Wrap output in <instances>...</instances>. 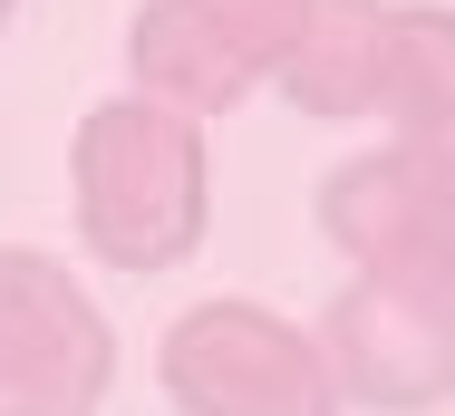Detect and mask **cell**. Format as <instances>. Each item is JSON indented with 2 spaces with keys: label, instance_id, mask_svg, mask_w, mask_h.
<instances>
[{
  "label": "cell",
  "instance_id": "6da1fadb",
  "mask_svg": "<svg viewBox=\"0 0 455 416\" xmlns=\"http://www.w3.org/2000/svg\"><path fill=\"white\" fill-rule=\"evenodd\" d=\"M213 165L194 116L165 97H116L78 126V243L107 271H175L204 243Z\"/></svg>",
  "mask_w": 455,
  "mask_h": 416
},
{
  "label": "cell",
  "instance_id": "7a4b0ae2",
  "mask_svg": "<svg viewBox=\"0 0 455 416\" xmlns=\"http://www.w3.org/2000/svg\"><path fill=\"white\" fill-rule=\"evenodd\" d=\"M156 378L175 416H339L320 339L262 300H194L156 339Z\"/></svg>",
  "mask_w": 455,
  "mask_h": 416
},
{
  "label": "cell",
  "instance_id": "3957f363",
  "mask_svg": "<svg viewBox=\"0 0 455 416\" xmlns=\"http://www.w3.org/2000/svg\"><path fill=\"white\" fill-rule=\"evenodd\" d=\"M320 358L339 407L427 416L455 397V291L446 281H397V271H349V291L320 310Z\"/></svg>",
  "mask_w": 455,
  "mask_h": 416
},
{
  "label": "cell",
  "instance_id": "277c9868",
  "mask_svg": "<svg viewBox=\"0 0 455 416\" xmlns=\"http://www.w3.org/2000/svg\"><path fill=\"white\" fill-rule=\"evenodd\" d=\"M107 388H116V330L88 300V281L29 243H0V397L88 416Z\"/></svg>",
  "mask_w": 455,
  "mask_h": 416
},
{
  "label": "cell",
  "instance_id": "5b68a950",
  "mask_svg": "<svg viewBox=\"0 0 455 416\" xmlns=\"http://www.w3.org/2000/svg\"><path fill=\"white\" fill-rule=\"evenodd\" d=\"M320 223L349 252V271H397V281H446L455 271V174L387 146L349 156L320 184Z\"/></svg>",
  "mask_w": 455,
  "mask_h": 416
},
{
  "label": "cell",
  "instance_id": "8992f818",
  "mask_svg": "<svg viewBox=\"0 0 455 416\" xmlns=\"http://www.w3.org/2000/svg\"><path fill=\"white\" fill-rule=\"evenodd\" d=\"M387 39H397V20H387V10L320 0V10L291 29V49H281L291 97H300V107H320V116H368V107H378V78H387Z\"/></svg>",
  "mask_w": 455,
  "mask_h": 416
},
{
  "label": "cell",
  "instance_id": "52a82bcc",
  "mask_svg": "<svg viewBox=\"0 0 455 416\" xmlns=\"http://www.w3.org/2000/svg\"><path fill=\"white\" fill-rule=\"evenodd\" d=\"M378 107H387V126H397L407 156L455 174V20H397Z\"/></svg>",
  "mask_w": 455,
  "mask_h": 416
},
{
  "label": "cell",
  "instance_id": "ba28073f",
  "mask_svg": "<svg viewBox=\"0 0 455 416\" xmlns=\"http://www.w3.org/2000/svg\"><path fill=\"white\" fill-rule=\"evenodd\" d=\"M0 416H68V407H10V397H0Z\"/></svg>",
  "mask_w": 455,
  "mask_h": 416
},
{
  "label": "cell",
  "instance_id": "9c48e42d",
  "mask_svg": "<svg viewBox=\"0 0 455 416\" xmlns=\"http://www.w3.org/2000/svg\"><path fill=\"white\" fill-rule=\"evenodd\" d=\"M446 291H455V271H446Z\"/></svg>",
  "mask_w": 455,
  "mask_h": 416
},
{
  "label": "cell",
  "instance_id": "30bf717a",
  "mask_svg": "<svg viewBox=\"0 0 455 416\" xmlns=\"http://www.w3.org/2000/svg\"><path fill=\"white\" fill-rule=\"evenodd\" d=\"M0 10H10V0H0Z\"/></svg>",
  "mask_w": 455,
  "mask_h": 416
}]
</instances>
